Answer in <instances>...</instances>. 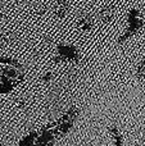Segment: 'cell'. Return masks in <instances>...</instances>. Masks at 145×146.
Masks as SVG:
<instances>
[{"label":"cell","instance_id":"6da1fadb","mask_svg":"<svg viewBox=\"0 0 145 146\" xmlns=\"http://www.w3.org/2000/svg\"><path fill=\"white\" fill-rule=\"evenodd\" d=\"M139 74H140L141 77H145V58L141 60L140 67H139Z\"/></svg>","mask_w":145,"mask_h":146}]
</instances>
